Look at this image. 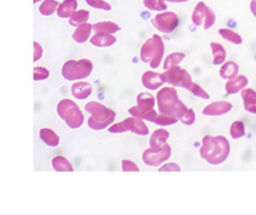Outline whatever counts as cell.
I'll use <instances>...</instances> for the list:
<instances>
[{"label": "cell", "mask_w": 256, "mask_h": 215, "mask_svg": "<svg viewBox=\"0 0 256 215\" xmlns=\"http://www.w3.org/2000/svg\"><path fill=\"white\" fill-rule=\"evenodd\" d=\"M92 29L95 33H108L113 34L120 30V26L112 21H102L93 24Z\"/></svg>", "instance_id": "obj_24"}, {"label": "cell", "mask_w": 256, "mask_h": 215, "mask_svg": "<svg viewBox=\"0 0 256 215\" xmlns=\"http://www.w3.org/2000/svg\"><path fill=\"white\" fill-rule=\"evenodd\" d=\"M199 152L201 157L209 164L218 165L228 158L230 144L224 136L206 135L202 139V145Z\"/></svg>", "instance_id": "obj_1"}, {"label": "cell", "mask_w": 256, "mask_h": 215, "mask_svg": "<svg viewBox=\"0 0 256 215\" xmlns=\"http://www.w3.org/2000/svg\"><path fill=\"white\" fill-rule=\"evenodd\" d=\"M39 136L41 140L51 147H56L59 144V136L49 128H43L39 131Z\"/></svg>", "instance_id": "obj_25"}, {"label": "cell", "mask_w": 256, "mask_h": 215, "mask_svg": "<svg viewBox=\"0 0 256 215\" xmlns=\"http://www.w3.org/2000/svg\"><path fill=\"white\" fill-rule=\"evenodd\" d=\"M122 171H139V168L135 163L130 160L123 159L122 160Z\"/></svg>", "instance_id": "obj_38"}, {"label": "cell", "mask_w": 256, "mask_h": 215, "mask_svg": "<svg viewBox=\"0 0 256 215\" xmlns=\"http://www.w3.org/2000/svg\"><path fill=\"white\" fill-rule=\"evenodd\" d=\"M248 84V79L244 75H236L225 84V91L228 94H235L244 89Z\"/></svg>", "instance_id": "obj_15"}, {"label": "cell", "mask_w": 256, "mask_h": 215, "mask_svg": "<svg viewBox=\"0 0 256 215\" xmlns=\"http://www.w3.org/2000/svg\"><path fill=\"white\" fill-rule=\"evenodd\" d=\"M49 71L44 67H34L33 69V80L40 81L48 78Z\"/></svg>", "instance_id": "obj_36"}, {"label": "cell", "mask_w": 256, "mask_h": 215, "mask_svg": "<svg viewBox=\"0 0 256 215\" xmlns=\"http://www.w3.org/2000/svg\"><path fill=\"white\" fill-rule=\"evenodd\" d=\"M33 47H34V52H33V61H37L42 57L43 49L39 43L36 41H33Z\"/></svg>", "instance_id": "obj_39"}, {"label": "cell", "mask_w": 256, "mask_h": 215, "mask_svg": "<svg viewBox=\"0 0 256 215\" xmlns=\"http://www.w3.org/2000/svg\"><path fill=\"white\" fill-rule=\"evenodd\" d=\"M241 97L244 109L249 113L256 114V91L250 88H244L241 90Z\"/></svg>", "instance_id": "obj_16"}, {"label": "cell", "mask_w": 256, "mask_h": 215, "mask_svg": "<svg viewBox=\"0 0 256 215\" xmlns=\"http://www.w3.org/2000/svg\"><path fill=\"white\" fill-rule=\"evenodd\" d=\"M232 109V104L228 101H215L207 105L202 114L206 116H220L228 113Z\"/></svg>", "instance_id": "obj_13"}, {"label": "cell", "mask_w": 256, "mask_h": 215, "mask_svg": "<svg viewBox=\"0 0 256 215\" xmlns=\"http://www.w3.org/2000/svg\"><path fill=\"white\" fill-rule=\"evenodd\" d=\"M188 91H190L193 95H195V96H197V97H200V98H202V99H205V100H208L209 98H210V96H209V94L204 90V89H202L198 84H196V83H191V85L189 86V88L187 89Z\"/></svg>", "instance_id": "obj_34"}, {"label": "cell", "mask_w": 256, "mask_h": 215, "mask_svg": "<svg viewBox=\"0 0 256 215\" xmlns=\"http://www.w3.org/2000/svg\"><path fill=\"white\" fill-rule=\"evenodd\" d=\"M91 30H92V25L91 24H89L87 22L83 23V24L77 26L76 30L72 34V38L77 43H84L90 37Z\"/></svg>", "instance_id": "obj_20"}, {"label": "cell", "mask_w": 256, "mask_h": 215, "mask_svg": "<svg viewBox=\"0 0 256 215\" xmlns=\"http://www.w3.org/2000/svg\"><path fill=\"white\" fill-rule=\"evenodd\" d=\"M72 95L79 100H84L92 93V86L87 82H76L71 87Z\"/></svg>", "instance_id": "obj_18"}, {"label": "cell", "mask_w": 256, "mask_h": 215, "mask_svg": "<svg viewBox=\"0 0 256 215\" xmlns=\"http://www.w3.org/2000/svg\"><path fill=\"white\" fill-rule=\"evenodd\" d=\"M164 42L158 34L152 35L142 45L140 49V59L148 63L151 68H157L164 56Z\"/></svg>", "instance_id": "obj_4"}, {"label": "cell", "mask_w": 256, "mask_h": 215, "mask_svg": "<svg viewBox=\"0 0 256 215\" xmlns=\"http://www.w3.org/2000/svg\"><path fill=\"white\" fill-rule=\"evenodd\" d=\"M230 135L233 139H239L245 135V125L242 121H234L230 126Z\"/></svg>", "instance_id": "obj_32"}, {"label": "cell", "mask_w": 256, "mask_h": 215, "mask_svg": "<svg viewBox=\"0 0 256 215\" xmlns=\"http://www.w3.org/2000/svg\"><path fill=\"white\" fill-rule=\"evenodd\" d=\"M191 20L194 25L203 26V28L207 30L214 25L216 16L215 12L211 8H209L204 2L200 1L193 10Z\"/></svg>", "instance_id": "obj_10"}, {"label": "cell", "mask_w": 256, "mask_h": 215, "mask_svg": "<svg viewBox=\"0 0 256 215\" xmlns=\"http://www.w3.org/2000/svg\"><path fill=\"white\" fill-rule=\"evenodd\" d=\"M158 111L161 114L180 119L187 110L186 105L178 98V94L173 87L161 88L156 95Z\"/></svg>", "instance_id": "obj_2"}, {"label": "cell", "mask_w": 256, "mask_h": 215, "mask_svg": "<svg viewBox=\"0 0 256 215\" xmlns=\"http://www.w3.org/2000/svg\"><path fill=\"white\" fill-rule=\"evenodd\" d=\"M77 8V0H64L57 8V15L60 18L70 17Z\"/></svg>", "instance_id": "obj_22"}, {"label": "cell", "mask_w": 256, "mask_h": 215, "mask_svg": "<svg viewBox=\"0 0 256 215\" xmlns=\"http://www.w3.org/2000/svg\"><path fill=\"white\" fill-rule=\"evenodd\" d=\"M185 58V54L182 52H173L170 53L165 59H164V63H163V68L165 70L177 66L183 59Z\"/></svg>", "instance_id": "obj_30"}, {"label": "cell", "mask_w": 256, "mask_h": 215, "mask_svg": "<svg viewBox=\"0 0 256 215\" xmlns=\"http://www.w3.org/2000/svg\"><path fill=\"white\" fill-rule=\"evenodd\" d=\"M159 172H162V171H181V168L178 164L176 163H167V164H164L162 165L159 169H158Z\"/></svg>", "instance_id": "obj_40"}, {"label": "cell", "mask_w": 256, "mask_h": 215, "mask_svg": "<svg viewBox=\"0 0 256 215\" xmlns=\"http://www.w3.org/2000/svg\"><path fill=\"white\" fill-rule=\"evenodd\" d=\"M86 3L96 9H100V10H105V11H109L111 10V6L109 3H107L104 0H85Z\"/></svg>", "instance_id": "obj_35"}, {"label": "cell", "mask_w": 256, "mask_h": 215, "mask_svg": "<svg viewBox=\"0 0 256 215\" xmlns=\"http://www.w3.org/2000/svg\"><path fill=\"white\" fill-rule=\"evenodd\" d=\"M195 117L196 116H195V112L193 111V109L187 108V110L185 111V113L179 120L185 125H192L195 121Z\"/></svg>", "instance_id": "obj_37"}, {"label": "cell", "mask_w": 256, "mask_h": 215, "mask_svg": "<svg viewBox=\"0 0 256 215\" xmlns=\"http://www.w3.org/2000/svg\"><path fill=\"white\" fill-rule=\"evenodd\" d=\"M89 41L96 47H109L116 42V38L108 33H95Z\"/></svg>", "instance_id": "obj_19"}, {"label": "cell", "mask_w": 256, "mask_h": 215, "mask_svg": "<svg viewBox=\"0 0 256 215\" xmlns=\"http://www.w3.org/2000/svg\"><path fill=\"white\" fill-rule=\"evenodd\" d=\"M143 4L147 9L153 11H165L167 9L165 0H143Z\"/></svg>", "instance_id": "obj_33"}, {"label": "cell", "mask_w": 256, "mask_h": 215, "mask_svg": "<svg viewBox=\"0 0 256 215\" xmlns=\"http://www.w3.org/2000/svg\"><path fill=\"white\" fill-rule=\"evenodd\" d=\"M93 70V64L89 59L68 60L62 66V76L68 80H81L87 78Z\"/></svg>", "instance_id": "obj_6"}, {"label": "cell", "mask_w": 256, "mask_h": 215, "mask_svg": "<svg viewBox=\"0 0 256 215\" xmlns=\"http://www.w3.org/2000/svg\"><path fill=\"white\" fill-rule=\"evenodd\" d=\"M171 152L172 151L170 145L165 143L164 146L159 150H153L151 148L146 149L143 152L142 160L146 165L156 167L162 164L164 161L168 160L169 157L171 156Z\"/></svg>", "instance_id": "obj_12"}, {"label": "cell", "mask_w": 256, "mask_h": 215, "mask_svg": "<svg viewBox=\"0 0 256 215\" xmlns=\"http://www.w3.org/2000/svg\"><path fill=\"white\" fill-rule=\"evenodd\" d=\"M108 131L110 133H123L126 131H130L137 135H142V136H145L149 133L148 127L146 126L143 119L135 116L128 117L122 122H118L111 125L108 128Z\"/></svg>", "instance_id": "obj_7"}, {"label": "cell", "mask_w": 256, "mask_h": 215, "mask_svg": "<svg viewBox=\"0 0 256 215\" xmlns=\"http://www.w3.org/2000/svg\"><path fill=\"white\" fill-rule=\"evenodd\" d=\"M39 1H41V0H33V3L35 4V3H37V2H39Z\"/></svg>", "instance_id": "obj_43"}, {"label": "cell", "mask_w": 256, "mask_h": 215, "mask_svg": "<svg viewBox=\"0 0 256 215\" xmlns=\"http://www.w3.org/2000/svg\"><path fill=\"white\" fill-rule=\"evenodd\" d=\"M210 47L213 54V64L214 65L222 64L226 59V51L224 47L217 42H211Z\"/></svg>", "instance_id": "obj_26"}, {"label": "cell", "mask_w": 256, "mask_h": 215, "mask_svg": "<svg viewBox=\"0 0 256 215\" xmlns=\"http://www.w3.org/2000/svg\"><path fill=\"white\" fill-rule=\"evenodd\" d=\"M164 83H168L172 86H178L188 89L192 83L191 75L183 68L177 66L167 69L161 74Z\"/></svg>", "instance_id": "obj_8"}, {"label": "cell", "mask_w": 256, "mask_h": 215, "mask_svg": "<svg viewBox=\"0 0 256 215\" xmlns=\"http://www.w3.org/2000/svg\"><path fill=\"white\" fill-rule=\"evenodd\" d=\"M218 33L223 39H225V40H227V41H229L233 44H236V45L241 44L242 41H243L242 37L238 33H236L235 31H233L231 29L221 28V29L218 30Z\"/></svg>", "instance_id": "obj_28"}, {"label": "cell", "mask_w": 256, "mask_h": 215, "mask_svg": "<svg viewBox=\"0 0 256 215\" xmlns=\"http://www.w3.org/2000/svg\"><path fill=\"white\" fill-rule=\"evenodd\" d=\"M238 71H239V66L236 62L227 61L221 66V68L219 70V75L221 78L229 80V79L235 77L238 74Z\"/></svg>", "instance_id": "obj_23"}, {"label": "cell", "mask_w": 256, "mask_h": 215, "mask_svg": "<svg viewBox=\"0 0 256 215\" xmlns=\"http://www.w3.org/2000/svg\"><path fill=\"white\" fill-rule=\"evenodd\" d=\"M57 113L59 117L62 118L72 129L79 128L84 122V115L80 108L70 99H63L58 103Z\"/></svg>", "instance_id": "obj_5"}, {"label": "cell", "mask_w": 256, "mask_h": 215, "mask_svg": "<svg viewBox=\"0 0 256 215\" xmlns=\"http://www.w3.org/2000/svg\"><path fill=\"white\" fill-rule=\"evenodd\" d=\"M52 166L56 171H69L74 170L71 163L63 156H56L52 159Z\"/></svg>", "instance_id": "obj_29"}, {"label": "cell", "mask_w": 256, "mask_h": 215, "mask_svg": "<svg viewBox=\"0 0 256 215\" xmlns=\"http://www.w3.org/2000/svg\"><path fill=\"white\" fill-rule=\"evenodd\" d=\"M141 81L143 86L149 90H156L164 84L161 74L153 71L144 72L141 77Z\"/></svg>", "instance_id": "obj_14"}, {"label": "cell", "mask_w": 256, "mask_h": 215, "mask_svg": "<svg viewBox=\"0 0 256 215\" xmlns=\"http://www.w3.org/2000/svg\"><path fill=\"white\" fill-rule=\"evenodd\" d=\"M165 1L173 2V3H183V2H187V1H189V0H165Z\"/></svg>", "instance_id": "obj_42"}, {"label": "cell", "mask_w": 256, "mask_h": 215, "mask_svg": "<svg viewBox=\"0 0 256 215\" xmlns=\"http://www.w3.org/2000/svg\"><path fill=\"white\" fill-rule=\"evenodd\" d=\"M250 11L256 17V0H251V2H250Z\"/></svg>", "instance_id": "obj_41"}, {"label": "cell", "mask_w": 256, "mask_h": 215, "mask_svg": "<svg viewBox=\"0 0 256 215\" xmlns=\"http://www.w3.org/2000/svg\"><path fill=\"white\" fill-rule=\"evenodd\" d=\"M85 110L91 114L87 124L93 130H102L108 127L116 117V112L96 101L88 102L85 105Z\"/></svg>", "instance_id": "obj_3"}, {"label": "cell", "mask_w": 256, "mask_h": 215, "mask_svg": "<svg viewBox=\"0 0 256 215\" xmlns=\"http://www.w3.org/2000/svg\"><path fill=\"white\" fill-rule=\"evenodd\" d=\"M58 6L59 3L56 0H44L39 7V12L44 16H49L56 11Z\"/></svg>", "instance_id": "obj_31"}, {"label": "cell", "mask_w": 256, "mask_h": 215, "mask_svg": "<svg viewBox=\"0 0 256 215\" xmlns=\"http://www.w3.org/2000/svg\"><path fill=\"white\" fill-rule=\"evenodd\" d=\"M168 138H169V133L166 129L161 128V129L155 130L149 139L150 148L153 150L161 149L164 146V144L166 143Z\"/></svg>", "instance_id": "obj_17"}, {"label": "cell", "mask_w": 256, "mask_h": 215, "mask_svg": "<svg viewBox=\"0 0 256 215\" xmlns=\"http://www.w3.org/2000/svg\"><path fill=\"white\" fill-rule=\"evenodd\" d=\"M128 112L131 116H135V117L141 118L143 120H148L150 122H153V123H155L157 125H161V126L172 125L178 121L177 118L158 113L154 109L143 111V110H140L137 106H132L131 108H129Z\"/></svg>", "instance_id": "obj_9"}, {"label": "cell", "mask_w": 256, "mask_h": 215, "mask_svg": "<svg viewBox=\"0 0 256 215\" xmlns=\"http://www.w3.org/2000/svg\"><path fill=\"white\" fill-rule=\"evenodd\" d=\"M153 26L160 32L169 34L173 32L179 24V18L174 12L166 11L157 14L151 20Z\"/></svg>", "instance_id": "obj_11"}, {"label": "cell", "mask_w": 256, "mask_h": 215, "mask_svg": "<svg viewBox=\"0 0 256 215\" xmlns=\"http://www.w3.org/2000/svg\"><path fill=\"white\" fill-rule=\"evenodd\" d=\"M136 102H137L136 106L140 110H143V111L153 109L154 106H155V98H154V96L152 94L146 93V92L139 93L137 95Z\"/></svg>", "instance_id": "obj_21"}, {"label": "cell", "mask_w": 256, "mask_h": 215, "mask_svg": "<svg viewBox=\"0 0 256 215\" xmlns=\"http://www.w3.org/2000/svg\"><path fill=\"white\" fill-rule=\"evenodd\" d=\"M89 19V12L87 10H78L75 11L70 17H69V24L71 26H79L83 23H86Z\"/></svg>", "instance_id": "obj_27"}]
</instances>
